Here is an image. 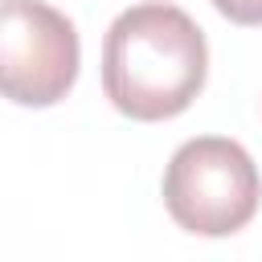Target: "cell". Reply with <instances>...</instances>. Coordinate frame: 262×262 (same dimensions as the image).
<instances>
[{
	"label": "cell",
	"mask_w": 262,
	"mask_h": 262,
	"mask_svg": "<svg viewBox=\"0 0 262 262\" xmlns=\"http://www.w3.org/2000/svg\"><path fill=\"white\" fill-rule=\"evenodd\" d=\"M233 25H262V0H209Z\"/></svg>",
	"instance_id": "4"
},
{
	"label": "cell",
	"mask_w": 262,
	"mask_h": 262,
	"mask_svg": "<svg viewBox=\"0 0 262 262\" xmlns=\"http://www.w3.org/2000/svg\"><path fill=\"white\" fill-rule=\"evenodd\" d=\"M82 66L78 29L45 0H0V98L16 106L61 102Z\"/></svg>",
	"instance_id": "3"
},
{
	"label": "cell",
	"mask_w": 262,
	"mask_h": 262,
	"mask_svg": "<svg viewBox=\"0 0 262 262\" xmlns=\"http://www.w3.org/2000/svg\"><path fill=\"white\" fill-rule=\"evenodd\" d=\"M262 176L254 156L225 135L184 139L164 168V209L196 237H229L258 213Z\"/></svg>",
	"instance_id": "2"
},
{
	"label": "cell",
	"mask_w": 262,
	"mask_h": 262,
	"mask_svg": "<svg viewBox=\"0 0 262 262\" xmlns=\"http://www.w3.org/2000/svg\"><path fill=\"white\" fill-rule=\"evenodd\" d=\"M205 33L176 4H131L102 37V94L135 123H164L188 111L205 90Z\"/></svg>",
	"instance_id": "1"
}]
</instances>
